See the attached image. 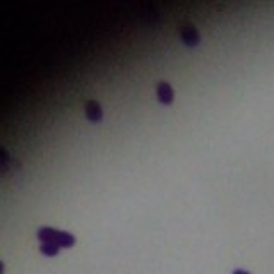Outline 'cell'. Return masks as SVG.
I'll use <instances>...</instances> for the list:
<instances>
[{"label":"cell","instance_id":"3957f363","mask_svg":"<svg viewBox=\"0 0 274 274\" xmlns=\"http://www.w3.org/2000/svg\"><path fill=\"white\" fill-rule=\"evenodd\" d=\"M86 117L91 122H100L103 118V110L98 101H87L86 103Z\"/></svg>","mask_w":274,"mask_h":274},{"label":"cell","instance_id":"6da1fadb","mask_svg":"<svg viewBox=\"0 0 274 274\" xmlns=\"http://www.w3.org/2000/svg\"><path fill=\"white\" fill-rule=\"evenodd\" d=\"M180 38L187 46H196L200 41V35L194 26H184L180 29Z\"/></svg>","mask_w":274,"mask_h":274},{"label":"cell","instance_id":"8992f818","mask_svg":"<svg viewBox=\"0 0 274 274\" xmlns=\"http://www.w3.org/2000/svg\"><path fill=\"white\" fill-rule=\"evenodd\" d=\"M39 248H41L43 254L48 255V257H55V255L58 254V250H60V247H58L55 242H46V243H43Z\"/></svg>","mask_w":274,"mask_h":274},{"label":"cell","instance_id":"52a82bcc","mask_svg":"<svg viewBox=\"0 0 274 274\" xmlns=\"http://www.w3.org/2000/svg\"><path fill=\"white\" fill-rule=\"evenodd\" d=\"M232 274H250V273L245 271V269H235V271H233Z\"/></svg>","mask_w":274,"mask_h":274},{"label":"cell","instance_id":"277c9868","mask_svg":"<svg viewBox=\"0 0 274 274\" xmlns=\"http://www.w3.org/2000/svg\"><path fill=\"white\" fill-rule=\"evenodd\" d=\"M53 242L57 243V245L60 247V248H69V247H72L76 243V238H74V235H72V233L58 232V230H57Z\"/></svg>","mask_w":274,"mask_h":274},{"label":"cell","instance_id":"7a4b0ae2","mask_svg":"<svg viewBox=\"0 0 274 274\" xmlns=\"http://www.w3.org/2000/svg\"><path fill=\"white\" fill-rule=\"evenodd\" d=\"M156 94H158V100L161 101V103H164V105L173 103V100H175L173 87H171L168 82H164V81H159L158 87H156Z\"/></svg>","mask_w":274,"mask_h":274},{"label":"cell","instance_id":"5b68a950","mask_svg":"<svg viewBox=\"0 0 274 274\" xmlns=\"http://www.w3.org/2000/svg\"><path fill=\"white\" fill-rule=\"evenodd\" d=\"M55 233H57V230H53V228H48V226H45V228H39V230H38V238L41 240L43 243H46V242H53V240H55Z\"/></svg>","mask_w":274,"mask_h":274}]
</instances>
